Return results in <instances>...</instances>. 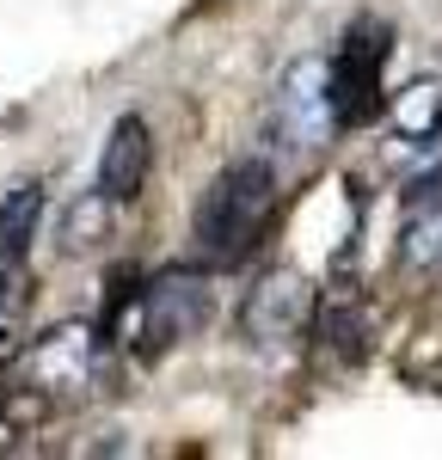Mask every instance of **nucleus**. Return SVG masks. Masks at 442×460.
Instances as JSON below:
<instances>
[{"label":"nucleus","mask_w":442,"mask_h":460,"mask_svg":"<svg viewBox=\"0 0 442 460\" xmlns=\"http://www.w3.org/2000/svg\"><path fill=\"white\" fill-rule=\"evenodd\" d=\"M320 332H326V344H332L338 356L363 362V350H368V319H363V307H344V301H332L326 314H320Z\"/></svg>","instance_id":"12"},{"label":"nucleus","mask_w":442,"mask_h":460,"mask_svg":"<svg viewBox=\"0 0 442 460\" xmlns=\"http://www.w3.org/2000/svg\"><path fill=\"white\" fill-rule=\"evenodd\" d=\"M442 136V86L437 80H418L393 99V160H411L424 147H437Z\"/></svg>","instance_id":"8"},{"label":"nucleus","mask_w":442,"mask_h":460,"mask_svg":"<svg viewBox=\"0 0 442 460\" xmlns=\"http://www.w3.org/2000/svg\"><path fill=\"white\" fill-rule=\"evenodd\" d=\"M147 166H154V129H147V117L136 111H123L117 123H110L105 147H99V197L105 203H136L147 184Z\"/></svg>","instance_id":"7"},{"label":"nucleus","mask_w":442,"mask_h":460,"mask_svg":"<svg viewBox=\"0 0 442 460\" xmlns=\"http://www.w3.org/2000/svg\"><path fill=\"white\" fill-rule=\"evenodd\" d=\"M442 258V172L418 178L405 197V264Z\"/></svg>","instance_id":"9"},{"label":"nucleus","mask_w":442,"mask_h":460,"mask_svg":"<svg viewBox=\"0 0 442 460\" xmlns=\"http://www.w3.org/2000/svg\"><path fill=\"white\" fill-rule=\"evenodd\" d=\"M277 209V166L264 154L227 160L197 203V246L209 264H240Z\"/></svg>","instance_id":"1"},{"label":"nucleus","mask_w":442,"mask_h":460,"mask_svg":"<svg viewBox=\"0 0 442 460\" xmlns=\"http://www.w3.org/2000/svg\"><path fill=\"white\" fill-rule=\"evenodd\" d=\"M307 319H314V283L301 270H264L240 307V332L252 344H289Z\"/></svg>","instance_id":"6"},{"label":"nucleus","mask_w":442,"mask_h":460,"mask_svg":"<svg viewBox=\"0 0 442 460\" xmlns=\"http://www.w3.org/2000/svg\"><path fill=\"white\" fill-rule=\"evenodd\" d=\"M110 209H117V203H105L99 190H86V197L62 215V252H68V258H80V252L99 246V240L110 234Z\"/></svg>","instance_id":"11"},{"label":"nucleus","mask_w":442,"mask_h":460,"mask_svg":"<svg viewBox=\"0 0 442 460\" xmlns=\"http://www.w3.org/2000/svg\"><path fill=\"white\" fill-rule=\"evenodd\" d=\"M338 129L326 105V56H301L283 68L277 99H270V142L289 154H314L326 147V136Z\"/></svg>","instance_id":"4"},{"label":"nucleus","mask_w":442,"mask_h":460,"mask_svg":"<svg viewBox=\"0 0 442 460\" xmlns=\"http://www.w3.org/2000/svg\"><path fill=\"white\" fill-rule=\"evenodd\" d=\"M387 56H393V31L381 19H363L350 25L338 56H326V105L338 129H357L381 111V93H387Z\"/></svg>","instance_id":"2"},{"label":"nucleus","mask_w":442,"mask_h":460,"mask_svg":"<svg viewBox=\"0 0 442 460\" xmlns=\"http://www.w3.org/2000/svg\"><path fill=\"white\" fill-rule=\"evenodd\" d=\"M99 344H105V332L86 325V319H62V325H49V332L31 344V381L49 393V399H74V393H86L93 368H99Z\"/></svg>","instance_id":"5"},{"label":"nucleus","mask_w":442,"mask_h":460,"mask_svg":"<svg viewBox=\"0 0 442 460\" xmlns=\"http://www.w3.org/2000/svg\"><path fill=\"white\" fill-rule=\"evenodd\" d=\"M37 227H43V184H37V178H25V184H13V190L0 197V258L25 264Z\"/></svg>","instance_id":"10"},{"label":"nucleus","mask_w":442,"mask_h":460,"mask_svg":"<svg viewBox=\"0 0 442 460\" xmlns=\"http://www.w3.org/2000/svg\"><path fill=\"white\" fill-rule=\"evenodd\" d=\"M216 307L209 283L197 270H160L154 283L136 295V338H142L147 356H166L172 344H184Z\"/></svg>","instance_id":"3"}]
</instances>
